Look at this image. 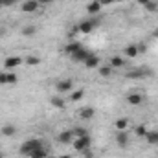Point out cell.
<instances>
[{
  "instance_id": "484cf974",
  "label": "cell",
  "mask_w": 158,
  "mask_h": 158,
  "mask_svg": "<svg viewBox=\"0 0 158 158\" xmlns=\"http://www.w3.org/2000/svg\"><path fill=\"white\" fill-rule=\"evenodd\" d=\"M134 132H136V136H138V138H145L147 129H145V125H138V127L134 129Z\"/></svg>"
},
{
  "instance_id": "9a60e30c",
  "label": "cell",
  "mask_w": 158,
  "mask_h": 158,
  "mask_svg": "<svg viewBox=\"0 0 158 158\" xmlns=\"http://www.w3.org/2000/svg\"><path fill=\"white\" fill-rule=\"evenodd\" d=\"M116 143H118L119 147H125L129 143V134L125 131H119L118 134H116Z\"/></svg>"
},
{
  "instance_id": "7a4b0ae2",
  "label": "cell",
  "mask_w": 158,
  "mask_h": 158,
  "mask_svg": "<svg viewBox=\"0 0 158 158\" xmlns=\"http://www.w3.org/2000/svg\"><path fill=\"white\" fill-rule=\"evenodd\" d=\"M99 24V20L98 19H90V20H83V22H79V26H77V31L79 33H92L94 31V28Z\"/></svg>"
},
{
  "instance_id": "3957f363",
  "label": "cell",
  "mask_w": 158,
  "mask_h": 158,
  "mask_svg": "<svg viewBox=\"0 0 158 158\" xmlns=\"http://www.w3.org/2000/svg\"><path fill=\"white\" fill-rule=\"evenodd\" d=\"M90 143H92V140H90V136L86 134V136H79L74 140V147L77 149L79 153H83V151H86L88 147H90Z\"/></svg>"
},
{
  "instance_id": "7402d4cb",
  "label": "cell",
  "mask_w": 158,
  "mask_h": 158,
  "mask_svg": "<svg viewBox=\"0 0 158 158\" xmlns=\"http://www.w3.org/2000/svg\"><path fill=\"white\" fill-rule=\"evenodd\" d=\"M99 76H101V77H110V76H112V66H110V64L99 66Z\"/></svg>"
},
{
  "instance_id": "52a82bcc",
  "label": "cell",
  "mask_w": 158,
  "mask_h": 158,
  "mask_svg": "<svg viewBox=\"0 0 158 158\" xmlns=\"http://www.w3.org/2000/svg\"><path fill=\"white\" fill-rule=\"evenodd\" d=\"M17 81H19V77L13 72H6V74L0 76V85H15Z\"/></svg>"
},
{
  "instance_id": "5bb4252c",
  "label": "cell",
  "mask_w": 158,
  "mask_h": 158,
  "mask_svg": "<svg viewBox=\"0 0 158 158\" xmlns=\"http://www.w3.org/2000/svg\"><path fill=\"white\" fill-rule=\"evenodd\" d=\"M81 48H83V44H81V42H70V44H66V46H64V53L74 55V53L79 52Z\"/></svg>"
},
{
  "instance_id": "60d3db41",
  "label": "cell",
  "mask_w": 158,
  "mask_h": 158,
  "mask_svg": "<svg viewBox=\"0 0 158 158\" xmlns=\"http://www.w3.org/2000/svg\"><path fill=\"white\" fill-rule=\"evenodd\" d=\"M0 158H2V156H0Z\"/></svg>"
},
{
  "instance_id": "83f0119b",
  "label": "cell",
  "mask_w": 158,
  "mask_h": 158,
  "mask_svg": "<svg viewBox=\"0 0 158 158\" xmlns=\"http://www.w3.org/2000/svg\"><path fill=\"white\" fill-rule=\"evenodd\" d=\"M83 96H85V90H83V88H79V90H76V92L70 96V99H72V101H79Z\"/></svg>"
},
{
  "instance_id": "4dcf8cb0",
  "label": "cell",
  "mask_w": 158,
  "mask_h": 158,
  "mask_svg": "<svg viewBox=\"0 0 158 158\" xmlns=\"http://www.w3.org/2000/svg\"><path fill=\"white\" fill-rule=\"evenodd\" d=\"M136 46H138V53H145V52H147V46H145L143 42H142V44H136Z\"/></svg>"
},
{
  "instance_id": "7c38bea8",
  "label": "cell",
  "mask_w": 158,
  "mask_h": 158,
  "mask_svg": "<svg viewBox=\"0 0 158 158\" xmlns=\"http://www.w3.org/2000/svg\"><path fill=\"white\" fill-rule=\"evenodd\" d=\"M123 53H125L129 59H134V57H138V55H140V53H138V46H136V44H129V46H125Z\"/></svg>"
},
{
  "instance_id": "277c9868",
  "label": "cell",
  "mask_w": 158,
  "mask_h": 158,
  "mask_svg": "<svg viewBox=\"0 0 158 158\" xmlns=\"http://www.w3.org/2000/svg\"><path fill=\"white\" fill-rule=\"evenodd\" d=\"M55 90H57L59 94L70 92V90H72V79H61V81H57V83H55Z\"/></svg>"
},
{
  "instance_id": "ba28073f",
  "label": "cell",
  "mask_w": 158,
  "mask_h": 158,
  "mask_svg": "<svg viewBox=\"0 0 158 158\" xmlns=\"http://www.w3.org/2000/svg\"><path fill=\"white\" fill-rule=\"evenodd\" d=\"M127 103H129V105L138 107V105H142V103H143V96H142L140 92H132V94H129V96H127Z\"/></svg>"
},
{
  "instance_id": "f35d334b",
  "label": "cell",
  "mask_w": 158,
  "mask_h": 158,
  "mask_svg": "<svg viewBox=\"0 0 158 158\" xmlns=\"http://www.w3.org/2000/svg\"><path fill=\"white\" fill-rule=\"evenodd\" d=\"M114 2H123V0H114Z\"/></svg>"
},
{
  "instance_id": "1f68e13d",
  "label": "cell",
  "mask_w": 158,
  "mask_h": 158,
  "mask_svg": "<svg viewBox=\"0 0 158 158\" xmlns=\"http://www.w3.org/2000/svg\"><path fill=\"white\" fill-rule=\"evenodd\" d=\"M15 2H17V0H2V6L9 7V6H15Z\"/></svg>"
},
{
  "instance_id": "e575fe53",
  "label": "cell",
  "mask_w": 158,
  "mask_h": 158,
  "mask_svg": "<svg viewBox=\"0 0 158 158\" xmlns=\"http://www.w3.org/2000/svg\"><path fill=\"white\" fill-rule=\"evenodd\" d=\"M147 2H151V0H138V4H140V6H145Z\"/></svg>"
},
{
  "instance_id": "e0dca14e",
  "label": "cell",
  "mask_w": 158,
  "mask_h": 158,
  "mask_svg": "<svg viewBox=\"0 0 158 158\" xmlns=\"http://www.w3.org/2000/svg\"><path fill=\"white\" fill-rule=\"evenodd\" d=\"M50 103H52L55 109H61V110H63V109H66L64 99H63V98H59V96H52V98H50Z\"/></svg>"
},
{
  "instance_id": "4316f807",
  "label": "cell",
  "mask_w": 158,
  "mask_h": 158,
  "mask_svg": "<svg viewBox=\"0 0 158 158\" xmlns=\"http://www.w3.org/2000/svg\"><path fill=\"white\" fill-rule=\"evenodd\" d=\"M145 74H149V70H132V72H129L127 76H129V77H142V76H145Z\"/></svg>"
},
{
  "instance_id": "30bf717a",
  "label": "cell",
  "mask_w": 158,
  "mask_h": 158,
  "mask_svg": "<svg viewBox=\"0 0 158 158\" xmlns=\"http://www.w3.org/2000/svg\"><path fill=\"white\" fill-rule=\"evenodd\" d=\"M74 138H76L74 131H63V132L57 136V140H59L61 143H72V142H74Z\"/></svg>"
},
{
  "instance_id": "ac0fdd59",
  "label": "cell",
  "mask_w": 158,
  "mask_h": 158,
  "mask_svg": "<svg viewBox=\"0 0 158 158\" xmlns=\"http://www.w3.org/2000/svg\"><path fill=\"white\" fill-rule=\"evenodd\" d=\"M145 142L147 143H151V145H155V143H158V131H147V134H145Z\"/></svg>"
},
{
  "instance_id": "4fadbf2b",
  "label": "cell",
  "mask_w": 158,
  "mask_h": 158,
  "mask_svg": "<svg viewBox=\"0 0 158 158\" xmlns=\"http://www.w3.org/2000/svg\"><path fill=\"white\" fill-rule=\"evenodd\" d=\"M99 63H101V61H99V57L92 53V55H90V57H88L83 64H85L86 68H99Z\"/></svg>"
},
{
  "instance_id": "f546056e",
  "label": "cell",
  "mask_w": 158,
  "mask_h": 158,
  "mask_svg": "<svg viewBox=\"0 0 158 158\" xmlns=\"http://www.w3.org/2000/svg\"><path fill=\"white\" fill-rule=\"evenodd\" d=\"M74 134H76V138H79V136H86L88 132H86V129H83V127H76V129H74Z\"/></svg>"
},
{
  "instance_id": "d6986e66",
  "label": "cell",
  "mask_w": 158,
  "mask_h": 158,
  "mask_svg": "<svg viewBox=\"0 0 158 158\" xmlns=\"http://www.w3.org/2000/svg\"><path fill=\"white\" fill-rule=\"evenodd\" d=\"M110 66H112V68H123V66H125V61H123V57L114 55V57L110 59Z\"/></svg>"
},
{
  "instance_id": "2e32d148",
  "label": "cell",
  "mask_w": 158,
  "mask_h": 158,
  "mask_svg": "<svg viewBox=\"0 0 158 158\" xmlns=\"http://www.w3.org/2000/svg\"><path fill=\"white\" fill-rule=\"evenodd\" d=\"M99 9H101V4H99V0H92V2H88V6H86V11H88L90 15H96V13H99Z\"/></svg>"
},
{
  "instance_id": "74e56055",
  "label": "cell",
  "mask_w": 158,
  "mask_h": 158,
  "mask_svg": "<svg viewBox=\"0 0 158 158\" xmlns=\"http://www.w3.org/2000/svg\"><path fill=\"white\" fill-rule=\"evenodd\" d=\"M0 7H4V6H2V0H0Z\"/></svg>"
},
{
  "instance_id": "836d02e7",
  "label": "cell",
  "mask_w": 158,
  "mask_h": 158,
  "mask_svg": "<svg viewBox=\"0 0 158 158\" xmlns=\"http://www.w3.org/2000/svg\"><path fill=\"white\" fill-rule=\"evenodd\" d=\"M53 0H39V4H44V6H48V4H52Z\"/></svg>"
},
{
  "instance_id": "8d00e7d4",
  "label": "cell",
  "mask_w": 158,
  "mask_h": 158,
  "mask_svg": "<svg viewBox=\"0 0 158 158\" xmlns=\"http://www.w3.org/2000/svg\"><path fill=\"white\" fill-rule=\"evenodd\" d=\"M155 37H158V30H156V31H155Z\"/></svg>"
},
{
  "instance_id": "ab89813d",
  "label": "cell",
  "mask_w": 158,
  "mask_h": 158,
  "mask_svg": "<svg viewBox=\"0 0 158 158\" xmlns=\"http://www.w3.org/2000/svg\"><path fill=\"white\" fill-rule=\"evenodd\" d=\"M0 76H2V72H0Z\"/></svg>"
},
{
  "instance_id": "f1b7e54d",
  "label": "cell",
  "mask_w": 158,
  "mask_h": 158,
  "mask_svg": "<svg viewBox=\"0 0 158 158\" xmlns=\"http://www.w3.org/2000/svg\"><path fill=\"white\" fill-rule=\"evenodd\" d=\"M143 7H145L147 11H156V9H158V4L155 2V0H151V2H147V4H145Z\"/></svg>"
},
{
  "instance_id": "d590c367",
  "label": "cell",
  "mask_w": 158,
  "mask_h": 158,
  "mask_svg": "<svg viewBox=\"0 0 158 158\" xmlns=\"http://www.w3.org/2000/svg\"><path fill=\"white\" fill-rule=\"evenodd\" d=\"M59 158H72V156H68V155H63V156H59Z\"/></svg>"
},
{
  "instance_id": "ffe728a7",
  "label": "cell",
  "mask_w": 158,
  "mask_h": 158,
  "mask_svg": "<svg viewBox=\"0 0 158 158\" xmlns=\"http://www.w3.org/2000/svg\"><path fill=\"white\" fill-rule=\"evenodd\" d=\"M24 64H28V66H37V64H40V57H37V55H30V57L24 59Z\"/></svg>"
},
{
  "instance_id": "d4e9b609",
  "label": "cell",
  "mask_w": 158,
  "mask_h": 158,
  "mask_svg": "<svg viewBox=\"0 0 158 158\" xmlns=\"http://www.w3.org/2000/svg\"><path fill=\"white\" fill-rule=\"evenodd\" d=\"M37 33V26H26L24 30H22V35L24 37H33Z\"/></svg>"
},
{
  "instance_id": "9c48e42d",
  "label": "cell",
  "mask_w": 158,
  "mask_h": 158,
  "mask_svg": "<svg viewBox=\"0 0 158 158\" xmlns=\"http://www.w3.org/2000/svg\"><path fill=\"white\" fill-rule=\"evenodd\" d=\"M90 55H92V52H88L86 48H81L79 52H76V53L72 55V59H74V61H79V63H85Z\"/></svg>"
},
{
  "instance_id": "cb8c5ba5",
  "label": "cell",
  "mask_w": 158,
  "mask_h": 158,
  "mask_svg": "<svg viewBox=\"0 0 158 158\" xmlns=\"http://www.w3.org/2000/svg\"><path fill=\"white\" fill-rule=\"evenodd\" d=\"M114 125H116V129H118V131H125V129H127V125H129V119H127V118H118Z\"/></svg>"
},
{
  "instance_id": "44dd1931",
  "label": "cell",
  "mask_w": 158,
  "mask_h": 158,
  "mask_svg": "<svg viewBox=\"0 0 158 158\" xmlns=\"http://www.w3.org/2000/svg\"><path fill=\"white\" fill-rule=\"evenodd\" d=\"M15 132H17V129H15V125H11V123H7V125L2 127V134H4V136H13Z\"/></svg>"
},
{
  "instance_id": "8fae6325",
  "label": "cell",
  "mask_w": 158,
  "mask_h": 158,
  "mask_svg": "<svg viewBox=\"0 0 158 158\" xmlns=\"http://www.w3.org/2000/svg\"><path fill=\"white\" fill-rule=\"evenodd\" d=\"M94 116H96V109H92V107H83L79 110V118L81 119H92Z\"/></svg>"
},
{
  "instance_id": "603a6c76",
  "label": "cell",
  "mask_w": 158,
  "mask_h": 158,
  "mask_svg": "<svg viewBox=\"0 0 158 158\" xmlns=\"http://www.w3.org/2000/svg\"><path fill=\"white\" fill-rule=\"evenodd\" d=\"M46 156H48V153H46V149H44V147L35 149V151L30 155V158H46Z\"/></svg>"
},
{
  "instance_id": "d6a6232c",
  "label": "cell",
  "mask_w": 158,
  "mask_h": 158,
  "mask_svg": "<svg viewBox=\"0 0 158 158\" xmlns=\"http://www.w3.org/2000/svg\"><path fill=\"white\" fill-rule=\"evenodd\" d=\"M112 2H114V0H99L101 6H109V4H112Z\"/></svg>"
},
{
  "instance_id": "8992f818",
  "label": "cell",
  "mask_w": 158,
  "mask_h": 158,
  "mask_svg": "<svg viewBox=\"0 0 158 158\" xmlns=\"http://www.w3.org/2000/svg\"><path fill=\"white\" fill-rule=\"evenodd\" d=\"M20 64H24V59L22 57H6V61H4V66L7 70H13V68H17Z\"/></svg>"
},
{
  "instance_id": "5b68a950",
  "label": "cell",
  "mask_w": 158,
  "mask_h": 158,
  "mask_svg": "<svg viewBox=\"0 0 158 158\" xmlns=\"http://www.w3.org/2000/svg\"><path fill=\"white\" fill-rule=\"evenodd\" d=\"M39 0H26V2H22L20 4V9L24 11V13H35L37 9H39Z\"/></svg>"
},
{
  "instance_id": "6da1fadb",
  "label": "cell",
  "mask_w": 158,
  "mask_h": 158,
  "mask_svg": "<svg viewBox=\"0 0 158 158\" xmlns=\"http://www.w3.org/2000/svg\"><path fill=\"white\" fill-rule=\"evenodd\" d=\"M42 147V143H40V140L37 138H30V140H26L22 145H20V155H26V156H30L35 149H39Z\"/></svg>"
}]
</instances>
